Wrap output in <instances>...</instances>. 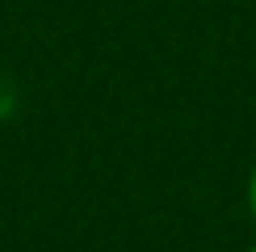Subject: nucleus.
I'll return each instance as SVG.
<instances>
[{"instance_id":"obj_2","label":"nucleus","mask_w":256,"mask_h":252,"mask_svg":"<svg viewBox=\"0 0 256 252\" xmlns=\"http://www.w3.org/2000/svg\"><path fill=\"white\" fill-rule=\"evenodd\" d=\"M248 252H256V248H248Z\"/></svg>"},{"instance_id":"obj_1","label":"nucleus","mask_w":256,"mask_h":252,"mask_svg":"<svg viewBox=\"0 0 256 252\" xmlns=\"http://www.w3.org/2000/svg\"><path fill=\"white\" fill-rule=\"evenodd\" d=\"M248 210H252V223H256V164H252V176H248Z\"/></svg>"}]
</instances>
